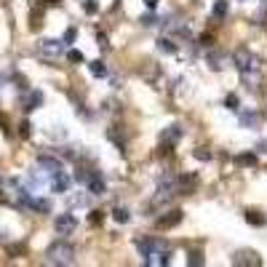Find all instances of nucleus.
Segmentation results:
<instances>
[{"label":"nucleus","instance_id":"f257e3e1","mask_svg":"<svg viewBox=\"0 0 267 267\" xmlns=\"http://www.w3.org/2000/svg\"><path fill=\"white\" fill-rule=\"evenodd\" d=\"M232 64L241 70V75H243V81H246V83H257L259 81V70H262V67H259V56L251 54L248 48H243V45H241V48L232 54Z\"/></svg>","mask_w":267,"mask_h":267},{"label":"nucleus","instance_id":"f03ea898","mask_svg":"<svg viewBox=\"0 0 267 267\" xmlns=\"http://www.w3.org/2000/svg\"><path fill=\"white\" fill-rule=\"evenodd\" d=\"M45 262L48 265H72L75 262V246L64 243V241L51 243L48 251H45Z\"/></svg>","mask_w":267,"mask_h":267},{"label":"nucleus","instance_id":"7ed1b4c3","mask_svg":"<svg viewBox=\"0 0 267 267\" xmlns=\"http://www.w3.org/2000/svg\"><path fill=\"white\" fill-rule=\"evenodd\" d=\"M54 230H56V235H72L78 230V217L75 214H59L54 222Z\"/></svg>","mask_w":267,"mask_h":267},{"label":"nucleus","instance_id":"20e7f679","mask_svg":"<svg viewBox=\"0 0 267 267\" xmlns=\"http://www.w3.org/2000/svg\"><path fill=\"white\" fill-rule=\"evenodd\" d=\"M62 51H64V41H41V45H38V54L48 62L62 56Z\"/></svg>","mask_w":267,"mask_h":267},{"label":"nucleus","instance_id":"39448f33","mask_svg":"<svg viewBox=\"0 0 267 267\" xmlns=\"http://www.w3.org/2000/svg\"><path fill=\"white\" fill-rule=\"evenodd\" d=\"M179 139H182V126H168V128H163V134H161L163 152H168V147H171V144H177Z\"/></svg>","mask_w":267,"mask_h":267},{"label":"nucleus","instance_id":"423d86ee","mask_svg":"<svg viewBox=\"0 0 267 267\" xmlns=\"http://www.w3.org/2000/svg\"><path fill=\"white\" fill-rule=\"evenodd\" d=\"M86 187H88V192H91V195H104V190H107V185H104V177H102L99 171H91V174H88V182H86Z\"/></svg>","mask_w":267,"mask_h":267},{"label":"nucleus","instance_id":"0eeeda50","mask_svg":"<svg viewBox=\"0 0 267 267\" xmlns=\"http://www.w3.org/2000/svg\"><path fill=\"white\" fill-rule=\"evenodd\" d=\"M232 265H251V267H259L262 265V259H259L257 251H235V257H232Z\"/></svg>","mask_w":267,"mask_h":267},{"label":"nucleus","instance_id":"6e6552de","mask_svg":"<svg viewBox=\"0 0 267 267\" xmlns=\"http://www.w3.org/2000/svg\"><path fill=\"white\" fill-rule=\"evenodd\" d=\"M182 217H185V214L179 211V208H174V211H168V214H163L161 219H158V227H161V230H171V227H177L179 222H182Z\"/></svg>","mask_w":267,"mask_h":267},{"label":"nucleus","instance_id":"1a4fd4ad","mask_svg":"<svg viewBox=\"0 0 267 267\" xmlns=\"http://www.w3.org/2000/svg\"><path fill=\"white\" fill-rule=\"evenodd\" d=\"M38 166L45 168L48 174H59V171H64V166H62L59 158H51V155H41V158H38Z\"/></svg>","mask_w":267,"mask_h":267},{"label":"nucleus","instance_id":"9d476101","mask_svg":"<svg viewBox=\"0 0 267 267\" xmlns=\"http://www.w3.org/2000/svg\"><path fill=\"white\" fill-rule=\"evenodd\" d=\"M195 187H198V177H192V174L177 179V192L179 195H190V192H195Z\"/></svg>","mask_w":267,"mask_h":267},{"label":"nucleus","instance_id":"9b49d317","mask_svg":"<svg viewBox=\"0 0 267 267\" xmlns=\"http://www.w3.org/2000/svg\"><path fill=\"white\" fill-rule=\"evenodd\" d=\"M51 190L54 192H67L70 190V177H67L64 171L54 174V179H51Z\"/></svg>","mask_w":267,"mask_h":267},{"label":"nucleus","instance_id":"f8f14e48","mask_svg":"<svg viewBox=\"0 0 267 267\" xmlns=\"http://www.w3.org/2000/svg\"><path fill=\"white\" fill-rule=\"evenodd\" d=\"M158 248H161V243H158V241H150V238H139V241H136V251H139L142 257H147V254L158 251Z\"/></svg>","mask_w":267,"mask_h":267},{"label":"nucleus","instance_id":"ddd939ff","mask_svg":"<svg viewBox=\"0 0 267 267\" xmlns=\"http://www.w3.org/2000/svg\"><path fill=\"white\" fill-rule=\"evenodd\" d=\"M168 259H171V254L168 251H152V254H147L144 257V265H150V267H161V265H168Z\"/></svg>","mask_w":267,"mask_h":267},{"label":"nucleus","instance_id":"4468645a","mask_svg":"<svg viewBox=\"0 0 267 267\" xmlns=\"http://www.w3.org/2000/svg\"><path fill=\"white\" fill-rule=\"evenodd\" d=\"M41 104H43V94H41V91H30L27 99H24V110L32 112V110H38Z\"/></svg>","mask_w":267,"mask_h":267},{"label":"nucleus","instance_id":"2eb2a0df","mask_svg":"<svg viewBox=\"0 0 267 267\" xmlns=\"http://www.w3.org/2000/svg\"><path fill=\"white\" fill-rule=\"evenodd\" d=\"M241 126L259 128V115H257V112H241Z\"/></svg>","mask_w":267,"mask_h":267},{"label":"nucleus","instance_id":"dca6fc26","mask_svg":"<svg viewBox=\"0 0 267 267\" xmlns=\"http://www.w3.org/2000/svg\"><path fill=\"white\" fill-rule=\"evenodd\" d=\"M30 208L32 211H41V214H48L51 211V201H45V198H32Z\"/></svg>","mask_w":267,"mask_h":267},{"label":"nucleus","instance_id":"f3484780","mask_svg":"<svg viewBox=\"0 0 267 267\" xmlns=\"http://www.w3.org/2000/svg\"><path fill=\"white\" fill-rule=\"evenodd\" d=\"M227 11H230L227 0H217V3H214V8H211V16L219 21V19H225V16H227Z\"/></svg>","mask_w":267,"mask_h":267},{"label":"nucleus","instance_id":"a211bd4d","mask_svg":"<svg viewBox=\"0 0 267 267\" xmlns=\"http://www.w3.org/2000/svg\"><path fill=\"white\" fill-rule=\"evenodd\" d=\"M88 70H91V75H94V78H104L107 75V64H104V62H99V59L91 62Z\"/></svg>","mask_w":267,"mask_h":267},{"label":"nucleus","instance_id":"6ab92c4d","mask_svg":"<svg viewBox=\"0 0 267 267\" xmlns=\"http://www.w3.org/2000/svg\"><path fill=\"white\" fill-rule=\"evenodd\" d=\"M246 222H248V225H254V227H265L267 219H265L259 211H254V208H251V211H246Z\"/></svg>","mask_w":267,"mask_h":267},{"label":"nucleus","instance_id":"aec40b11","mask_svg":"<svg viewBox=\"0 0 267 267\" xmlns=\"http://www.w3.org/2000/svg\"><path fill=\"white\" fill-rule=\"evenodd\" d=\"M158 51H163V54H177V45H174V41H168V38H158Z\"/></svg>","mask_w":267,"mask_h":267},{"label":"nucleus","instance_id":"412c9836","mask_svg":"<svg viewBox=\"0 0 267 267\" xmlns=\"http://www.w3.org/2000/svg\"><path fill=\"white\" fill-rule=\"evenodd\" d=\"M112 219H115L118 225H126L131 217H128V211H126V208H121V206H118V208H112Z\"/></svg>","mask_w":267,"mask_h":267},{"label":"nucleus","instance_id":"4be33fe9","mask_svg":"<svg viewBox=\"0 0 267 267\" xmlns=\"http://www.w3.org/2000/svg\"><path fill=\"white\" fill-rule=\"evenodd\" d=\"M67 59H70L72 64H81V62L86 59V56H83V54H81V51H78V48H70V51H67Z\"/></svg>","mask_w":267,"mask_h":267},{"label":"nucleus","instance_id":"5701e85b","mask_svg":"<svg viewBox=\"0 0 267 267\" xmlns=\"http://www.w3.org/2000/svg\"><path fill=\"white\" fill-rule=\"evenodd\" d=\"M238 163H241V166H254V163H257V155H254V152H246V155H238Z\"/></svg>","mask_w":267,"mask_h":267},{"label":"nucleus","instance_id":"b1692460","mask_svg":"<svg viewBox=\"0 0 267 267\" xmlns=\"http://www.w3.org/2000/svg\"><path fill=\"white\" fill-rule=\"evenodd\" d=\"M208 62H211V70H222V62H225V56L222 54H211V56H208Z\"/></svg>","mask_w":267,"mask_h":267},{"label":"nucleus","instance_id":"393cba45","mask_svg":"<svg viewBox=\"0 0 267 267\" xmlns=\"http://www.w3.org/2000/svg\"><path fill=\"white\" fill-rule=\"evenodd\" d=\"M238 104H241V102H238L235 94H227L225 96V107H227V110H238Z\"/></svg>","mask_w":267,"mask_h":267},{"label":"nucleus","instance_id":"a878e982","mask_svg":"<svg viewBox=\"0 0 267 267\" xmlns=\"http://www.w3.org/2000/svg\"><path fill=\"white\" fill-rule=\"evenodd\" d=\"M187 262H190L192 267L203 265V254H201V251H192V254H190V259H187Z\"/></svg>","mask_w":267,"mask_h":267},{"label":"nucleus","instance_id":"bb28decb","mask_svg":"<svg viewBox=\"0 0 267 267\" xmlns=\"http://www.w3.org/2000/svg\"><path fill=\"white\" fill-rule=\"evenodd\" d=\"M88 174H91V171H83V168H78V171H75V182L86 185V182H88Z\"/></svg>","mask_w":267,"mask_h":267},{"label":"nucleus","instance_id":"cd10ccee","mask_svg":"<svg viewBox=\"0 0 267 267\" xmlns=\"http://www.w3.org/2000/svg\"><path fill=\"white\" fill-rule=\"evenodd\" d=\"M195 158H198V161H208V158H211V152L203 150V147H198V150H195Z\"/></svg>","mask_w":267,"mask_h":267},{"label":"nucleus","instance_id":"c85d7f7f","mask_svg":"<svg viewBox=\"0 0 267 267\" xmlns=\"http://www.w3.org/2000/svg\"><path fill=\"white\" fill-rule=\"evenodd\" d=\"M75 35H78V30H75V27H70V30H67V32H64V45H67V43H72V41H75Z\"/></svg>","mask_w":267,"mask_h":267},{"label":"nucleus","instance_id":"c756f323","mask_svg":"<svg viewBox=\"0 0 267 267\" xmlns=\"http://www.w3.org/2000/svg\"><path fill=\"white\" fill-rule=\"evenodd\" d=\"M102 219H104V214H102V211H91V217H88V222H91V225H96V222H99V225H102Z\"/></svg>","mask_w":267,"mask_h":267},{"label":"nucleus","instance_id":"7c9ffc66","mask_svg":"<svg viewBox=\"0 0 267 267\" xmlns=\"http://www.w3.org/2000/svg\"><path fill=\"white\" fill-rule=\"evenodd\" d=\"M139 21H142V24H144V27H152V24H155L158 19H155V16H152V14H147V16H142Z\"/></svg>","mask_w":267,"mask_h":267},{"label":"nucleus","instance_id":"2f4dec72","mask_svg":"<svg viewBox=\"0 0 267 267\" xmlns=\"http://www.w3.org/2000/svg\"><path fill=\"white\" fill-rule=\"evenodd\" d=\"M96 43H99L102 48H107V45H110V43H107V35H104V32H96Z\"/></svg>","mask_w":267,"mask_h":267},{"label":"nucleus","instance_id":"473e14b6","mask_svg":"<svg viewBox=\"0 0 267 267\" xmlns=\"http://www.w3.org/2000/svg\"><path fill=\"white\" fill-rule=\"evenodd\" d=\"M19 128H21L19 134H21V136H24V139H27V136H30V128H32V126H30V123L24 121V123H21V126H19Z\"/></svg>","mask_w":267,"mask_h":267},{"label":"nucleus","instance_id":"72a5a7b5","mask_svg":"<svg viewBox=\"0 0 267 267\" xmlns=\"http://www.w3.org/2000/svg\"><path fill=\"white\" fill-rule=\"evenodd\" d=\"M96 11H99V8H96L94 0H86V14H96Z\"/></svg>","mask_w":267,"mask_h":267},{"label":"nucleus","instance_id":"f704fd0d","mask_svg":"<svg viewBox=\"0 0 267 267\" xmlns=\"http://www.w3.org/2000/svg\"><path fill=\"white\" fill-rule=\"evenodd\" d=\"M201 45H203V48H206V45H211V35H203L201 38Z\"/></svg>","mask_w":267,"mask_h":267},{"label":"nucleus","instance_id":"c9c22d12","mask_svg":"<svg viewBox=\"0 0 267 267\" xmlns=\"http://www.w3.org/2000/svg\"><path fill=\"white\" fill-rule=\"evenodd\" d=\"M144 5L152 11V8H158V0H144Z\"/></svg>","mask_w":267,"mask_h":267},{"label":"nucleus","instance_id":"e433bc0d","mask_svg":"<svg viewBox=\"0 0 267 267\" xmlns=\"http://www.w3.org/2000/svg\"><path fill=\"white\" fill-rule=\"evenodd\" d=\"M45 3H51V5H54V3H59V0H45Z\"/></svg>","mask_w":267,"mask_h":267}]
</instances>
